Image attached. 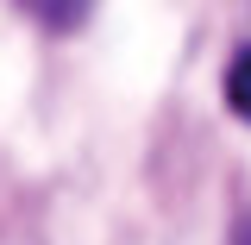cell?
<instances>
[{
  "instance_id": "obj_2",
  "label": "cell",
  "mask_w": 251,
  "mask_h": 245,
  "mask_svg": "<svg viewBox=\"0 0 251 245\" xmlns=\"http://www.w3.org/2000/svg\"><path fill=\"white\" fill-rule=\"evenodd\" d=\"M226 107H232V113L251 126V44H245L232 63H226Z\"/></svg>"
},
{
  "instance_id": "obj_3",
  "label": "cell",
  "mask_w": 251,
  "mask_h": 245,
  "mask_svg": "<svg viewBox=\"0 0 251 245\" xmlns=\"http://www.w3.org/2000/svg\"><path fill=\"white\" fill-rule=\"evenodd\" d=\"M232 245H251V214L239 220V226H232Z\"/></svg>"
},
{
  "instance_id": "obj_1",
  "label": "cell",
  "mask_w": 251,
  "mask_h": 245,
  "mask_svg": "<svg viewBox=\"0 0 251 245\" xmlns=\"http://www.w3.org/2000/svg\"><path fill=\"white\" fill-rule=\"evenodd\" d=\"M19 6H25L44 31H75V26L94 13V0H19Z\"/></svg>"
}]
</instances>
